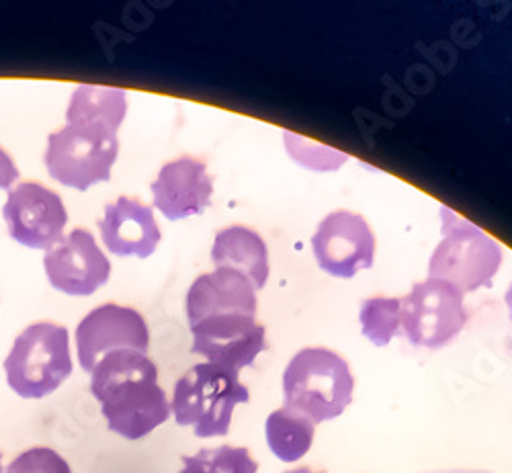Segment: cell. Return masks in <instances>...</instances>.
Here are the masks:
<instances>
[{
  "label": "cell",
  "instance_id": "24",
  "mask_svg": "<svg viewBox=\"0 0 512 473\" xmlns=\"http://www.w3.org/2000/svg\"><path fill=\"white\" fill-rule=\"evenodd\" d=\"M285 473H324V471H314V469H310V467H297V469H289V471H285Z\"/></svg>",
  "mask_w": 512,
  "mask_h": 473
},
{
  "label": "cell",
  "instance_id": "11",
  "mask_svg": "<svg viewBox=\"0 0 512 473\" xmlns=\"http://www.w3.org/2000/svg\"><path fill=\"white\" fill-rule=\"evenodd\" d=\"M191 351L207 363L240 373L250 367L267 347V330L244 314L211 316L191 326Z\"/></svg>",
  "mask_w": 512,
  "mask_h": 473
},
{
  "label": "cell",
  "instance_id": "5",
  "mask_svg": "<svg viewBox=\"0 0 512 473\" xmlns=\"http://www.w3.org/2000/svg\"><path fill=\"white\" fill-rule=\"evenodd\" d=\"M3 367L9 387L17 396L41 400L54 394L74 367L68 330L52 322L27 326L15 338Z\"/></svg>",
  "mask_w": 512,
  "mask_h": 473
},
{
  "label": "cell",
  "instance_id": "17",
  "mask_svg": "<svg viewBox=\"0 0 512 473\" xmlns=\"http://www.w3.org/2000/svg\"><path fill=\"white\" fill-rule=\"evenodd\" d=\"M265 437L271 453L283 463L302 461L316 437V424L291 408L273 410L265 422Z\"/></svg>",
  "mask_w": 512,
  "mask_h": 473
},
{
  "label": "cell",
  "instance_id": "7",
  "mask_svg": "<svg viewBox=\"0 0 512 473\" xmlns=\"http://www.w3.org/2000/svg\"><path fill=\"white\" fill-rule=\"evenodd\" d=\"M465 324L463 293L447 281L429 277L402 297V328L414 347L443 349Z\"/></svg>",
  "mask_w": 512,
  "mask_h": 473
},
{
  "label": "cell",
  "instance_id": "22",
  "mask_svg": "<svg viewBox=\"0 0 512 473\" xmlns=\"http://www.w3.org/2000/svg\"><path fill=\"white\" fill-rule=\"evenodd\" d=\"M19 179V168L9 152L0 146V191H11Z\"/></svg>",
  "mask_w": 512,
  "mask_h": 473
},
{
  "label": "cell",
  "instance_id": "12",
  "mask_svg": "<svg viewBox=\"0 0 512 473\" xmlns=\"http://www.w3.org/2000/svg\"><path fill=\"white\" fill-rule=\"evenodd\" d=\"M44 269L50 285L72 297L97 293L111 277V263L95 236L76 228L46 252Z\"/></svg>",
  "mask_w": 512,
  "mask_h": 473
},
{
  "label": "cell",
  "instance_id": "2",
  "mask_svg": "<svg viewBox=\"0 0 512 473\" xmlns=\"http://www.w3.org/2000/svg\"><path fill=\"white\" fill-rule=\"evenodd\" d=\"M353 392L355 377L349 363L324 347L295 353L283 373L285 408L304 414L314 424L345 414Z\"/></svg>",
  "mask_w": 512,
  "mask_h": 473
},
{
  "label": "cell",
  "instance_id": "6",
  "mask_svg": "<svg viewBox=\"0 0 512 473\" xmlns=\"http://www.w3.org/2000/svg\"><path fill=\"white\" fill-rule=\"evenodd\" d=\"M443 240L435 248L429 275L455 285L463 295L480 287H492L502 265V248L476 224L441 205Z\"/></svg>",
  "mask_w": 512,
  "mask_h": 473
},
{
  "label": "cell",
  "instance_id": "8",
  "mask_svg": "<svg viewBox=\"0 0 512 473\" xmlns=\"http://www.w3.org/2000/svg\"><path fill=\"white\" fill-rule=\"evenodd\" d=\"M74 340L82 371L93 373L95 365L109 353H148L150 330L138 310L117 304H103L80 320Z\"/></svg>",
  "mask_w": 512,
  "mask_h": 473
},
{
  "label": "cell",
  "instance_id": "19",
  "mask_svg": "<svg viewBox=\"0 0 512 473\" xmlns=\"http://www.w3.org/2000/svg\"><path fill=\"white\" fill-rule=\"evenodd\" d=\"M359 322L363 336L375 347H388L402 328V299L400 297H369L361 304Z\"/></svg>",
  "mask_w": 512,
  "mask_h": 473
},
{
  "label": "cell",
  "instance_id": "20",
  "mask_svg": "<svg viewBox=\"0 0 512 473\" xmlns=\"http://www.w3.org/2000/svg\"><path fill=\"white\" fill-rule=\"evenodd\" d=\"M179 473H259V463L246 447L220 445L185 455Z\"/></svg>",
  "mask_w": 512,
  "mask_h": 473
},
{
  "label": "cell",
  "instance_id": "14",
  "mask_svg": "<svg viewBox=\"0 0 512 473\" xmlns=\"http://www.w3.org/2000/svg\"><path fill=\"white\" fill-rule=\"evenodd\" d=\"M99 230L105 248L119 258H148L162 240L152 207L127 195L105 207Z\"/></svg>",
  "mask_w": 512,
  "mask_h": 473
},
{
  "label": "cell",
  "instance_id": "10",
  "mask_svg": "<svg viewBox=\"0 0 512 473\" xmlns=\"http://www.w3.org/2000/svg\"><path fill=\"white\" fill-rule=\"evenodd\" d=\"M11 238L27 248L50 252L62 238L68 211L62 197L41 183H19L3 207Z\"/></svg>",
  "mask_w": 512,
  "mask_h": 473
},
{
  "label": "cell",
  "instance_id": "13",
  "mask_svg": "<svg viewBox=\"0 0 512 473\" xmlns=\"http://www.w3.org/2000/svg\"><path fill=\"white\" fill-rule=\"evenodd\" d=\"M154 207L168 222L187 220L201 215L213 195V181L207 175L205 162L193 156H181L166 162L156 181L150 185Z\"/></svg>",
  "mask_w": 512,
  "mask_h": 473
},
{
  "label": "cell",
  "instance_id": "25",
  "mask_svg": "<svg viewBox=\"0 0 512 473\" xmlns=\"http://www.w3.org/2000/svg\"><path fill=\"white\" fill-rule=\"evenodd\" d=\"M0 473H5V471H3V465H0Z\"/></svg>",
  "mask_w": 512,
  "mask_h": 473
},
{
  "label": "cell",
  "instance_id": "16",
  "mask_svg": "<svg viewBox=\"0 0 512 473\" xmlns=\"http://www.w3.org/2000/svg\"><path fill=\"white\" fill-rule=\"evenodd\" d=\"M211 261L216 267L234 269L250 279L259 291L269 279V250L259 232L246 226L224 228L213 238Z\"/></svg>",
  "mask_w": 512,
  "mask_h": 473
},
{
  "label": "cell",
  "instance_id": "9",
  "mask_svg": "<svg viewBox=\"0 0 512 473\" xmlns=\"http://www.w3.org/2000/svg\"><path fill=\"white\" fill-rule=\"evenodd\" d=\"M318 267L336 279H353L371 269L375 261V236L363 215L347 209L328 213L312 236Z\"/></svg>",
  "mask_w": 512,
  "mask_h": 473
},
{
  "label": "cell",
  "instance_id": "4",
  "mask_svg": "<svg viewBox=\"0 0 512 473\" xmlns=\"http://www.w3.org/2000/svg\"><path fill=\"white\" fill-rule=\"evenodd\" d=\"M119 156L117 129L99 121H68L48 136L46 168L56 183L89 191L93 185L111 181Z\"/></svg>",
  "mask_w": 512,
  "mask_h": 473
},
{
  "label": "cell",
  "instance_id": "21",
  "mask_svg": "<svg viewBox=\"0 0 512 473\" xmlns=\"http://www.w3.org/2000/svg\"><path fill=\"white\" fill-rule=\"evenodd\" d=\"M5 473H72L68 461L50 447H33L15 457Z\"/></svg>",
  "mask_w": 512,
  "mask_h": 473
},
{
  "label": "cell",
  "instance_id": "3",
  "mask_svg": "<svg viewBox=\"0 0 512 473\" xmlns=\"http://www.w3.org/2000/svg\"><path fill=\"white\" fill-rule=\"evenodd\" d=\"M250 392L236 371L197 363L177 383L170 412L179 426H191L195 437H226L236 406L248 404Z\"/></svg>",
  "mask_w": 512,
  "mask_h": 473
},
{
  "label": "cell",
  "instance_id": "15",
  "mask_svg": "<svg viewBox=\"0 0 512 473\" xmlns=\"http://www.w3.org/2000/svg\"><path fill=\"white\" fill-rule=\"evenodd\" d=\"M222 314H244L256 318L254 285L246 275L226 267H218L216 271L197 277L187 293V318L191 326Z\"/></svg>",
  "mask_w": 512,
  "mask_h": 473
},
{
  "label": "cell",
  "instance_id": "23",
  "mask_svg": "<svg viewBox=\"0 0 512 473\" xmlns=\"http://www.w3.org/2000/svg\"><path fill=\"white\" fill-rule=\"evenodd\" d=\"M504 304H506V308H508V314H510V320H512V285L506 289V293H504Z\"/></svg>",
  "mask_w": 512,
  "mask_h": 473
},
{
  "label": "cell",
  "instance_id": "1",
  "mask_svg": "<svg viewBox=\"0 0 512 473\" xmlns=\"http://www.w3.org/2000/svg\"><path fill=\"white\" fill-rule=\"evenodd\" d=\"M91 394L111 433L127 441L148 437L173 414L154 361L138 351L105 355L91 373Z\"/></svg>",
  "mask_w": 512,
  "mask_h": 473
},
{
  "label": "cell",
  "instance_id": "18",
  "mask_svg": "<svg viewBox=\"0 0 512 473\" xmlns=\"http://www.w3.org/2000/svg\"><path fill=\"white\" fill-rule=\"evenodd\" d=\"M127 113L125 91L113 89V86H95L80 84L72 93L70 105L66 109L68 121H99L115 129L121 127Z\"/></svg>",
  "mask_w": 512,
  "mask_h": 473
}]
</instances>
